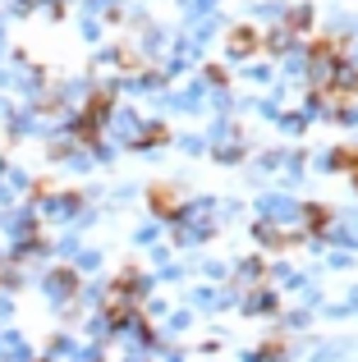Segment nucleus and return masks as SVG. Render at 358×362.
Returning a JSON list of instances; mask_svg holds the SVG:
<instances>
[{"label":"nucleus","mask_w":358,"mask_h":362,"mask_svg":"<svg viewBox=\"0 0 358 362\" xmlns=\"http://www.w3.org/2000/svg\"><path fill=\"white\" fill-rule=\"evenodd\" d=\"M46 289H51V298H69V293H79V275L74 271H51L46 275Z\"/></svg>","instance_id":"1"},{"label":"nucleus","mask_w":358,"mask_h":362,"mask_svg":"<svg viewBox=\"0 0 358 362\" xmlns=\"http://www.w3.org/2000/svg\"><path fill=\"white\" fill-rule=\"evenodd\" d=\"M152 206H156V211H171V206H175V193H171V188H156V193H152Z\"/></svg>","instance_id":"2"}]
</instances>
